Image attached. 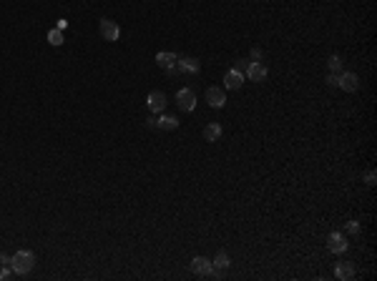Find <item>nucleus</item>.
<instances>
[{
	"mask_svg": "<svg viewBox=\"0 0 377 281\" xmlns=\"http://www.w3.org/2000/svg\"><path fill=\"white\" fill-rule=\"evenodd\" d=\"M206 103L212 108H224L226 106V93L219 88V85H209L206 88Z\"/></svg>",
	"mask_w": 377,
	"mask_h": 281,
	"instance_id": "0eeeda50",
	"label": "nucleus"
},
{
	"mask_svg": "<svg viewBox=\"0 0 377 281\" xmlns=\"http://www.w3.org/2000/svg\"><path fill=\"white\" fill-rule=\"evenodd\" d=\"M10 271H13L10 266H3V264H0V279H5V276H8Z\"/></svg>",
	"mask_w": 377,
	"mask_h": 281,
	"instance_id": "b1692460",
	"label": "nucleus"
},
{
	"mask_svg": "<svg viewBox=\"0 0 377 281\" xmlns=\"http://www.w3.org/2000/svg\"><path fill=\"white\" fill-rule=\"evenodd\" d=\"M0 264H3V266H10V256H8V254H0Z\"/></svg>",
	"mask_w": 377,
	"mask_h": 281,
	"instance_id": "393cba45",
	"label": "nucleus"
},
{
	"mask_svg": "<svg viewBox=\"0 0 377 281\" xmlns=\"http://www.w3.org/2000/svg\"><path fill=\"white\" fill-rule=\"evenodd\" d=\"M334 276L342 279V281L352 279V276H355V266H352L350 261H337V266H334Z\"/></svg>",
	"mask_w": 377,
	"mask_h": 281,
	"instance_id": "ddd939ff",
	"label": "nucleus"
},
{
	"mask_svg": "<svg viewBox=\"0 0 377 281\" xmlns=\"http://www.w3.org/2000/svg\"><path fill=\"white\" fill-rule=\"evenodd\" d=\"M337 88H342L345 93H357L360 90V78H357V73H340V83H337Z\"/></svg>",
	"mask_w": 377,
	"mask_h": 281,
	"instance_id": "39448f33",
	"label": "nucleus"
},
{
	"mask_svg": "<svg viewBox=\"0 0 377 281\" xmlns=\"http://www.w3.org/2000/svg\"><path fill=\"white\" fill-rule=\"evenodd\" d=\"M360 231H362L360 221H350V223H347V233H350V236H360Z\"/></svg>",
	"mask_w": 377,
	"mask_h": 281,
	"instance_id": "6ab92c4d",
	"label": "nucleus"
},
{
	"mask_svg": "<svg viewBox=\"0 0 377 281\" xmlns=\"http://www.w3.org/2000/svg\"><path fill=\"white\" fill-rule=\"evenodd\" d=\"M176 106L184 111V113H191L196 108V93L191 88H179L176 93Z\"/></svg>",
	"mask_w": 377,
	"mask_h": 281,
	"instance_id": "f03ea898",
	"label": "nucleus"
},
{
	"mask_svg": "<svg viewBox=\"0 0 377 281\" xmlns=\"http://www.w3.org/2000/svg\"><path fill=\"white\" fill-rule=\"evenodd\" d=\"M337 83H340V73H329V75H327V85L337 88Z\"/></svg>",
	"mask_w": 377,
	"mask_h": 281,
	"instance_id": "412c9836",
	"label": "nucleus"
},
{
	"mask_svg": "<svg viewBox=\"0 0 377 281\" xmlns=\"http://www.w3.org/2000/svg\"><path fill=\"white\" fill-rule=\"evenodd\" d=\"M176 61H179V56L171 53V51H161V53H156V63H158V68H163V70L176 68Z\"/></svg>",
	"mask_w": 377,
	"mask_h": 281,
	"instance_id": "9d476101",
	"label": "nucleus"
},
{
	"mask_svg": "<svg viewBox=\"0 0 377 281\" xmlns=\"http://www.w3.org/2000/svg\"><path fill=\"white\" fill-rule=\"evenodd\" d=\"M98 30H101L103 40H108V43H113V40H118V38H121V28L116 25V20L101 18V23H98Z\"/></svg>",
	"mask_w": 377,
	"mask_h": 281,
	"instance_id": "7ed1b4c3",
	"label": "nucleus"
},
{
	"mask_svg": "<svg viewBox=\"0 0 377 281\" xmlns=\"http://www.w3.org/2000/svg\"><path fill=\"white\" fill-rule=\"evenodd\" d=\"M365 183H367V186H375V183H377V173L372 171V168H370V171H365Z\"/></svg>",
	"mask_w": 377,
	"mask_h": 281,
	"instance_id": "aec40b11",
	"label": "nucleus"
},
{
	"mask_svg": "<svg viewBox=\"0 0 377 281\" xmlns=\"http://www.w3.org/2000/svg\"><path fill=\"white\" fill-rule=\"evenodd\" d=\"M33 266H35V254L33 251H18V254H13L10 256V269H13V274H20V276H25V274H30L33 271Z\"/></svg>",
	"mask_w": 377,
	"mask_h": 281,
	"instance_id": "f257e3e1",
	"label": "nucleus"
},
{
	"mask_svg": "<svg viewBox=\"0 0 377 281\" xmlns=\"http://www.w3.org/2000/svg\"><path fill=\"white\" fill-rule=\"evenodd\" d=\"M156 128H161V131H176L179 128V121L174 116H161V118H156Z\"/></svg>",
	"mask_w": 377,
	"mask_h": 281,
	"instance_id": "4468645a",
	"label": "nucleus"
},
{
	"mask_svg": "<svg viewBox=\"0 0 377 281\" xmlns=\"http://www.w3.org/2000/svg\"><path fill=\"white\" fill-rule=\"evenodd\" d=\"M222 138V126L219 123H209L206 128H204V140H209V143H214V140Z\"/></svg>",
	"mask_w": 377,
	"mask_h": 281,
	"instance_id": "dca6fc26",
	"label": "nucleus"
},
{
	"mask_svg": "<svg viewBox=\"0 0 377 281\" xmlns=\"http://www.w3.org/2000/svg\"><path fill=\"white\" fill-rule=\"evenodd\" d=\"M246 66H249L246 61H236V63H234V70H239V73H244V70H246Z\"/></svg>",
	"mask_w": 377,
	"mask_h": 281,
	"instance_id": "5701e85b",
	"label": "nucleus"
},
{
	"mask_svg": "<svg viewBox=\"0 0 377 281\" xmlns=\"http://www.w3.org/2000/svg\"><path fill=\"white\" fill-rule=\"evenodd\" d=\"M244 73H246V78H249V80H257V83H262V80L267 78V66H264V63H254V61H252V63L246 66V70H244Z\"/></svg>",
	"mask_w": 377,
	"mask_h": 281,
	"instance_id": "9b49d317",
	"label": "nucleus"
},
{
	"mask_svg": "<svg viewBox=\"0 0 377 281\" xmlns=\"http://www.w3.org/2000/svg\"><path fill=\"white\" fill-rule=\"evenodd\" d=\"M241 83H244V73H239V70H226L224 75V88H229V90H239L241 88Z\"/></svg>",
	"mask_w": 377,
	"mask_h": 281,
	"instance_id": "f8f14e48",
	"label": "nucleus"
},
{
	"mask_svg": "<svg viewBox=\"0 0 377 281\" xmlns=\"http://www.w3.org/2000/svg\"><path fill=\"white\" fill-rule=\"evenodd\" d=\"M189 269H191V274H196V276H209L214 266H212V259H206V256H194L191 264H189Z\"/></svg>",
	"mask_w": 377,
	"mask_h": 281,
	"instance_id": "423d86ee",
	"label": "nucleus"
},
{
	"mask_svg": "<svg viewBox=\"0 0 377 281\" xmlns=\"http://www.w3.org/2000/svg\"><path fill=\"white\" fill-rule=\"evenodd\" d=\"M46 38H48V43H51V45H56V48H58V45H63V30H61V28L48 30V35H46Z\"/></svg>",
	"mask_w": 377,
	"mask_h": 281,
	"instance_id": "f3484780",
	"label": "nucleus"
},
{
	"mask_svg": "<svg viewBox=\"0 0 377 281\" xmlns=\"http://www.w3.org/2000/svg\"><path fill=\"white\" fill-rule=\"evenodd\" d=\"M176 68L181 70V73L196 75V73L201 70V63H199L196 58H191V56H184V58H179V61H176Z\"/></svg>",
	"mask_w": 377,
	"mask_h": 281,
	"instance_id": "1a4fd4ad",
	"label": "nucleus"
},
{
	"mask_svg": "<svg viewBox=\"0 0 377 281\" xmlns=\"http://www.w3.org/2000/svg\"><path fill=\"white\" fill-rule=\"evenodd\" d=\"M327 66H329V73H342V58L340 56H329Z\"/></svg>",
	"mask_w": 377,
	"mask_h": 281,
	"instance_id": "a211bd4d",
	"label": "nucleus"
},
{
	"mask_svg": "<svg viewBox=\"0 0 377 281\" xmlns=\"http://www.w3.org/2000/svg\"><path fill=\"white\" fill-rule=\"evenodd\" d=\"M252 61L254 63H262V48H252Z\"/></svg>",
	"mask_w": 377,
	"mask_h": 281,
	"instance_id": "4be33fe9",
	"label": "nucleus"
},
{
	"mask_svg": "<svg viewBox=\"0 0 377 281\" xmlns=\"http://www.w3.org/2000/svg\"><path fill=\"white\" fill-rule=\"evenodd\" d=\"M212 266H214V269H219V271H226V269L231 266V259H229V254H226V251H219V254L212 259Z\"/></svg>",
	"mask_w": 377,
	"mask_h": 281,
	"instance_id": "2eb2a0df",
	"label": "nucleus"
},
{
	"mask_svg": "<svg viewBox=\"0 0 377 281\" xmlns=\"http://www.w3.org/2000/svg\"><path fill=\"white\" fill-rule=\"evenodd\" d=\"M146 106H149L151 113H161L166 108V93L163 90H151L146 96Z\"/></svg>",
	"mask_w": 377,
	"mask_h": 281,
	"instance_id": "6e6552de",
	"label": "nucleus"
},
{
	"mask_svg": "<svg viewBox=\"0 0 377 281\" xmlns=\"http://www.w3.org/2000/svg\"><path fill=\"white\" fill-rule=\"evenodd\" d=\"M347 239L340 233V231H332L329 233V239H327V249H329V254H337V256H342L345 251H347Z\"/></svg>",
	"mask_w": 377,
	"mask_h": 281,
	"instance_id": "20e7f679",
	"label": "nucleus"
}]
</instances>
